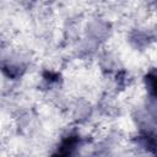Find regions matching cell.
I'll use <instances>...</instances> for the list:
<instances>
[{
    "instance_id": "1",
    "label": "cell",
    "mask_w": 157,
    "mask_h": 157,
    "mask_svg": "<svg viewBox=\"0 0 157 157\" xmlns=\"http://www.w3.org/2000/svg\"><path fill=\"white\" fill-rule=\"evenodd\" d=\"M152 88H153V91H155V93H157V77L152 81Z\"/></svg>"
}]
</instances>
